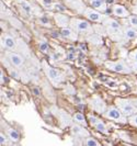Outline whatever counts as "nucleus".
Wrapping results in <instances>:
<instances>
[{"instance_id":"1a4fd4ad","label":"nucleus","mask_w":137,"mask_h":146,"mask_svg":"<svg viewBox=\"0 0 137 146\" xmlns=\"http://www.w3.org/2000/svg\"><path fill=\"white\" fill-rule=\"evenodd\" d=\"M55 22H56V24H57L58 27H60L62 29L63 28H67L69 24H70V19L68 18V17H66L64 15H60V13H57V15H55Z\"/></svg>"},{"instance_id":"b1692460","label":"nucleus","mask_w":137,"mask_h":146,"mask_svg":"<svg viewBox=\"0 0 137 146\" xmlns=\"http://www.w3.org/2000/svg\"><path fill=\"white\" fill-rule=\"evenodd\" d=\"M128 122H130L133 126H136L137 127V113L133 114V115H130V119H128Z\"/></svg>"},{"instance_id":"5701e85b","label":"nucleus","mask_w":137,"mask_h":146,"mask_svg":"<svg viewBox=\"0 0 137 146\" xmlns=\"http://www.w3.org/2000/svg\"><path fill=\"white\" fill-rule=\"evenodd\" d=\"M128 22H130V24L133 28L137 29V17H135V15L128 17Z\"/></svg>"},{"instance_id":"4be33fe9","label":"nucleus","mask_w":137,"mask_h":146,"mask_svg":"<svg viewBox=\"0 0 137 146\" xmlns=\"http://www.w3.org/2000/svg\"><path fill=\"white\" fill-rule=\"evenodd\" d=\"M38 46H40V50L43 52V53H46V52L48 51V44H47V42H45V41H42V42H40V44H38Z\"/></svg>"},{"instance_id":"2f4dec72","label":"nucleus","mask_w":137,"mask_h":146,"mask_svg":"<svg viewBox=\"0 0 137 146\" xmlns=\"http://www.w3.org/2000/svg\"><path fill=\"white\" fill-rule=\"evenodd\" d=\"M33 91H34V95H35V96L40 95V90H38L37 88H33Z\"/></svg>"},{"instance_id":"9b49d317","label":"nucleus","mask_w":137,"mask_h":146,"mask_svg":"<svg viewBox=\"0 0 137 146\" xmlns=\"http://www.w3.org/2000/svg\"><path fill=\"white\" fill-rule=\"evenodd\" d=\"M60 35L64 37V38L71 40V41H77V38H78L77 33L73 30L69 29V28H63L62 31H60Z\"/></svg>"},{"instance_id":"f8f14e48","label":"nucleus","mask_w":137,"mask_h":146,"mask_svg":"<svg viewBox=\"0 0 137 146\" xmlns=\"http://www.w3.org/2000/svg\"><path fill=\"white\" fill-rule=\"evenodd\" d=\"M89 1H90L91 6L100 12H105L108 10V6H107L105 0H89Z\"/></svg>"},{"instance_id":"0eeeda50","label":"nucleus","mask_w":137,"mask_h":146,"mask_svg":"<svg viewBox=\"0 0 137 146\" xmlns=\"http://www.w3.org/2000/svg\"><path fill=\"white\" fill-rule=\"evenodd\" d=\"M89 121H90V124L92 127H94L97 131L101 132V133H104V134H108L109 131H108V127H107V125L105 123L100 120L98 117H95L93 114H89Z\"/></svg>"},{"instance_id":"20e7f679","label":"nucleus","mask_w":137,"mask_h":146,"mask_svg":"<svg viewBox=\"0 0 137 146\" xmlns=\"http://www.w3.org/2000/svg\"><path fill=\"white\" fill-rule=\"evenodd\" d=\"M43 66H44V70H45V73L47 75L48 79L54 85H58L60 81L63 80V75L59 73L57 69H55V68L51 67L50 65H47L46 63H43Z\"/></svg>"},{"instance_id":"6e6552de","label":"nucleus","mask_w":137,"mask_h":146,"mask_svg":"<svg viewBox=\"0 0 137 146\" xmlns=\"http://www.w3.org/2000/svg\"><path fill=\"white\" fill-rule=\"evenodd\" d=\"M7 58L15 67H21L24 64V58L22 57L21 55L17 54V53H12V52L7 53Z\"/></svg>"},{"instance_id":"dca6fc26","label":"nucleus","mask_w":137,"mask_h":146,"mask_svg":"<svg viewBox=\"0 0 137 146\" xmlns=\"http://www.w3.org/2000/svg\"><path fill=\"white\" fill-rule=\"evenodd\" d=\"M124 36L126 38H135L137 37V31L135 28H126L124 30Z\"/></svg>"},{"instance_id":"ddd939ff","label":"nucleus","mask_w":137,"mask_h":146,"mask_svg":"<svg viewBox=\"0 0 137 146\" xmlns=\"http://www.w3.org/2000/svg\"><path fill=\"white\" fill-rule=\"evenodd\" d=\"M83 126V125H82ZM80 125H72L71 127V133L75 136H81V137H88L89 136V132L87 131L86 129H83Z\"/></svg>"},{"instance_id":"c85d7f7f","label":"nucleus","mask_w":137,"mask_h":146,"mask_svg":"<svg viewBox=\"0 0 137 146\" xmlns=\"http://www.w3.org/2000/svg\"><path fill=\"white\" fill-rule=\"evenodd\" d=\"M130 68L134 73H137V62H132L130 63Z\"/></svg>"},{"instance_id":"bb28decb","label":"nucleus","mask_w":137,"mask_h":146,"mask_svg":"<svg viewBox=\"0 0 137 146\" xmlns=\"http://www.w3.org/2000/svg\"><path fill=\"white\" fill-rule=\"evenodd\" d=\"M42 3H43V6H45V7L47 8V7H51L54 2H53V0H42Z\"/></svg>"},{"instance_id":"f03ea898","label":"nucleus","mask_w":137,"mask_h":146,"mask_svg":"<svg viewBox=\"0 0 137 146\" xmlns=\"http://www.w3.org/2000/svg\"><path fill=\"white\" fill-rule=\"evenodd\" d=\"M104 117L109 120H112V121L118 122V123H126L127 122V120H126L125 115L122 113V111L115 107H110L104 112Z\"/></svg>"},{"instance_id":"a211bd4d","label":"nucleus","mask_w":137,"mask_h":146,"mask_svg":"<svg viewBox=\"0 0 137 146\" xmlns=\"http://www.w3.org/2000/svg\"><path fill=\"white\" fill-rule=\"evenodd\" d=\"M7 132H8V135H9V139H11V141L18 142L20 139V135H19V133L15 131V130H13V129H8Z\"/></svg>"},{"instance_id":"a878e982","label":"nucleus","mask_w":137,"mask_h":146,"mask_svg":"<svg viewBox=\"0 0 137 146\" xmlns=\"http://www.w3.org/2000/svg\"><path fill=\"white\" fill-rule=\"evenodd\" d=\"M54 8L58 10V11H66V7H64L63 5L60 3H54Z\"/></svg>"},{"instance_id":"9d476101","label":"nucleus","mask_w":137,"mask_h":146,"mask_svg":"<svg viewBox=\"0 0 137 146\" xmlns=\"http://www.w3.org/2000/svg\"><path fill=\"white\" fill-rule=\"evenodd\" d=\"M112 12H113V15L118 17V18H127V17H130V12L121 5H115L112 9Z\"/></svg>"},{"instance_id":"39448f33","label":"nucleus","mask_w":137,"mask_h":146,"mask_svg":"<svg viewBox=\"0 0 137 146\" xmlns=\"http://www.w3.org/2000/svg\"><path fill=\"white\" fill-rule=\"evenodd\" d=\"M70 25L72 29L78 32H90L92 30L89 22L81 19H70Z\"/></svg>"},{"instance_id":"393cba45","label":"nucleus","mask_w":137,"mask_h":146,"mask_svg":"<svg viewBox=\"0 0 137 146\" xmlns=\"http://www.w3.org/2000/svg\"><path fill=\"white\" fill-rule=\"evenodd\" d=\"M9 72H10L11 77H13L15 79H20V75H19V73H18L17 70H15V69H10Z\"/></svg>"},{"instance_id":"423d86ee","label":"nucleus","mask_w":137,"mask_h":146,"mask_svg":"<svg viewBox=\"0 0 137 146\" xmlns=\"http://www.w3.org/2000/svg\"><path fill=\"white\" fill-rule=\"evenodd\" d=\"M83 15L88 20H90L92 22H102L103 19H104V15H102L100 11L92 9V8H86L83 10Z\"/></svg>"},{"instance_id":"7c9ffc66","label":"nucleus","mask_w":137,"mask_h":146,"mask_svg":"<svg viewBox=\"0 0 137 146\" xmlns=\"http://www.w3.org/2000/svg\"><path fill=\"white\" fill-rule=\"evenodd\" d=\"M5 82H6V78H5V75H3V73L1 72V84L3 85Z\"/></svg>"},{"instance_id":"2eb2a0df","label":"nucleus","mask_w":137,"mask_h":146,"mask_svg":"<svg viewBox=\"0 0 137 146\" xmlns=\"http://www.w3.org/2000/svg\"><path fill=\"white\" fill-rule=\"evenodd\" d=\"M105 24L108 25L109 29L121 32V25H120V23H118L117 21H115V20H113V19H109V20H107Z\"/></svg>"},{"instance_id":"412c9836","label":"nucleus","mask_w":137,"mask_h":146,"mask_svg":"<svg viewBox=\"0 0 137 146\" xmlns=\"http://www.w3.org/2000/svg\"><path fill=\"white\" fill-rule=\"evenodd\" d=\"M127 58H128L130 63H132V62H137V50L130 52V54H128V56H127Z\"/></svg>"},{"instance_id":"6ab92c4d","label":"nucleus","mask_w":137,"mask_h":146,"mask_svg":"<svg viewBox=\"0 0 137 146\" xmlns=\"http://www.w3.org/2000/svg\"><path fill=\"white\" fill-rule=\"evenodd\" d=\"M83 144H85V145H88V146H99L100 145V143H99L97 139H93V137H90V136L86 137L85 142H83Z\"/></svg>"},{"instance_id":"f257e3e1","label":"nucleus","mask_w":137,"mask_h":146,"mask_svg":"<svg viewBox=\"0 0 137 146\" xmlns=\"http://www.w3.org/2000/svg\"><path fill=\"white\" fill-rule=\"evenodd\" d=\"M105 67L108 69H110V70L118 74H130L133 72L130 66H128L123 60H118V62H105Z\"/></svg>"},{"instance_id":"4468645a","label":"nucleus","mask_w":137,"mask_h":146,"mask_svg":"<svg viewBox=\"0 0 137 146\" xmlns=\"http://www.w3.org/2000/svg\"><path fill=\"white\" fill-rule=\"evenodd\" d=\"M3 42H5V46L9 50H15L17 48V42H15V40L12 36L6 35Z\"/></svg>"},{"instance_id":"aec40b11","label":"nucleus","mask_w":137,"mask_h":146,"mask_svg":"<svg viewBox=\"0 0 137 146\" xmlns=\"http://www.w3.org/2000/svg\"><path fill=\"white\" fill-rule=\"evenodd\" d=\"M20 5H21L22 9L25 11V13H28V15H31V13H32V7H31V5H30L29 2L22 0V1H20Z\"/></svg>"},{"instance_id":"cd10ccee","label":"nucleus","mask_w":137,"mask_h":146,"mask_svg":"<svg viewBox=\"0 0 137 146\" xmlns=\"http://www.w3.org/2000/svg\"><path fill=\"white\" fill-rule=\"evenodd\" d=\"M7 141H6V136L3 135V133L0 134V145H6Z\"/></svg>"},{"instance_id":"f3484780","label":"nucleus","mask_w":137,"mask_h":146,"mask_svg":"<svg viewBox=\"0 0 137 146\" xmlns=\"http://www.w3.org/2000/svg\"><path fill=\"white\" fill-rule=\"evenodd\" d=\"M73 120H75V122H77L78 124H81V125H83V126H87V121H86V119H85V115H83L82 113L77 112V113L73 115Z\"/></svg>"},{"instance_id":"c756f323","label":"nucleus","mask_w":137,"mask_h":146,"mask_svg":"<svg viewBox=\"0 0 137 146\" xmlns=\"http://www.w3.org/2000/svg\"><path fill=\"white\" fill-rule=\"evenodd\" d=\"M107 85H108V87L113 88V87H115L116 86V82L115 81H108V82H107Z\"/></svg>"},{"instance_id":"7ed1b4c3","label":"nucleus","mask_w":137,"mask_h":146,"mask_svg":"<svg viewBox=\"0 0 137 146\" xmlns=\"http://www.w3.org/2000/svg\"><path fill=\"white\" fill-rule=\"evenodd\" d=\"M115 103L116 106H117V108L122 111V113L125 117H130V115L137 113V108H135V106H133L128 100L116 99Z\"/></svg>"}]
</instances>
